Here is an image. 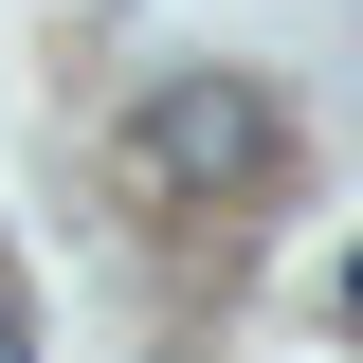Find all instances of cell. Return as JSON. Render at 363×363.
Instances as JSON below:
<instances>
[{"instance_id":"obj_1","label":"cell","mask_w":363,"mask_h":363,"mask_svg":"<svg viewBox=\"0 0 363 363\" xmlns=\"http://www.w3.org/2000/svg\"><path fill=\"white\" fill-rule=\"evenodd\" d=\"M272 145H291V128H272V91H236V73H164L128 109V182H145V200H255Z\"/></svg>"},{"instance_id":"obj_2","label":"cell","mask_w":363,"mask_h":363,"mask_svg":"<svg viewBox=\"0 0 363 363\" xmlns=\"http://www.w3.org/2000/svg\"><path fill=\"white\" fill-rule=\"evenodd\" d=\"M0 363H37V327H18V291H0Z\"/></svg>"},{"instance_id":"obj_3","label":"cell","mask_w":363,"mask_h":363,"mask_svg":"<svg viewBox=\"0 0 363 363\" xmlns=\"http://www.w3.org/2000/svg\"><path fill=\"white\" fill-rule=\"evenodd\" d=\"M345 327H363V255H345Z\"/></svg>"}]
</instances>
